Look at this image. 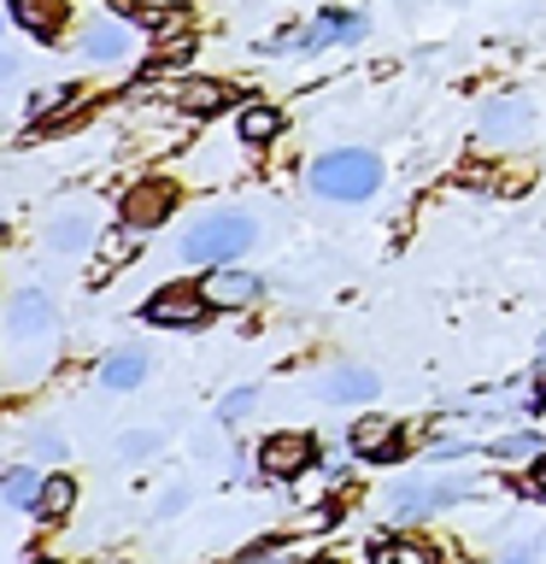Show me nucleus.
<instances>
[{
	"label": "nucleus",
	"instance_id": "1",
	"mask_svg": "<svg viewBox=\"0 0 546 564\" xmlns=\"http://www.w3.org/2000/svg\"><path fill=\"white\" fill-rule=\"evenodd\" d=\"M312 188L324 200H341V206H359L382 188V165L370 148H341V153H324L312 165Z\"/></svg>",
	"mask_w": 546,
	"mask_h": 564
},
{
	"label": "nucleus",
	"instance_id": "2",
	"mask_svg": "<svg viewBox=\"0 0 546 564\" xmlns=\"http://www.w3.org/2000/svg\"><path fill=\"white\" fill-rule=\"evenodd\" d=\"M253 218L247 212H206L200 224L183 236V253L194 259V264H229V259H241L247 247H253Z\"/></svg>",
	"mask_w": 546,
	"mask_h": 564
},
{
	"label": "nucleus",
	"instance_id": "3",
	"mask_svg": "<svg viewBox=\"0 0 546 564\" xmlns=\"http://www.w3.org/2000/svg\"><path fill=\"white\" fill-rule=\"evenodd\" d=\"M528 123H535V100L528 95H493L482 106V123H476V135L488 141V148H505V141H523Z\"/></svg>",
	"mask_w": 546,
	"mask_h": 564
},
{
	"label": "nucleus",
	"instance_id": "4",
	"mask_svg": "<svg viewBox=\"0 0 546 564\" xmlns=\"http://www.w3.org/2000/svg\"><path fill=\"white\" fill-rule=\"evenodd\" d=\"M206 312H211V300L194 289V282H176V289L153 294L148 306H141V317H148V324H159V329H194Z\"/></svg>",
	"mask_w": 546,
	"mask_h": 564
},
{
	"label": "nucleus",
	"instance_id": "5",
	"mask_svg": "<svg viewBox=\"0 0 546 564\" xmlns=\"http://www.w3.org/2000/svg\"><path fill=\"white\" fill-rule=\"evenodd\" d=\"M476 482H394L387 488V511L394 518H417V511H440V506H458L470 500Z\"/></svg>",
	"mask_w": 546,
	"mask_h": 564
},
{
	"label": "nucleus",
	"instance_id": "6",
	"mask_svg": "<svg viewBox=\"0 0 546 564\" xmlns=\"http://www.w3.org/2000/svg\"><path fill=\"white\" fill-rule=\"evenodd\" d=\"M171 212H176V183H165V176H148V183L123 188V224L153 229V224H165Z\"/></svg>",
	"mask_w": 546,
	"mask_h": 564
},
{
	"label": "nucleus",
	"instance_id": "7",
	"mask_svg": "<svg viewBox=\"0 0 546 564\" xmlns=\"http://www.w3.org/2000/svg\"><path fill=\"white\" fill-rule=\"evenodd\" d=\"M200 294L211 300V312H236V306H259L264 300V282L253 271H236V264H223L218 276L200 282Z\"/></svg>",
	"mask_w": 546,
	"mask_h": 564
},
{
	"label": "nucleus",
	"instance_id": "8",
	"mask_svg": "<svg viewBox=\"0 0 546 564\" xmlns=\"http://www.w3.org/2000/svg\"><path fill=\"white\" fill-rule=\"evenodd\" d=\"M7 329H12V341H42L53 329V300L42 289H18V300L7 306Z\"/></svg>",
	"mask_w": 546,
	"mask_h": 564
},
{
	"label": "nucleus",
	"instance_id": "9",
	"mask_svg": "<svg viewBox=\"0 0 546 564\" xmlns=\"http://www.w3.org/2000/svg\"><path fill=\"white\" fill-rule=\"evenodd\" d=\"M259 470H271V476H299V470H312V435H271L259 447Z\"/></svg>",
	"mask_w": 546,
	"mask_h": 564
},
{
	"label": "nucleus",
	"instance_id": "10",
	"mask_svg": "<svg viewBox=\"0 0 546 564\" xmlns=\"http://www.w3.org/2000/svg\"><path fill=\"white\" fill-rule=\"evenodd\" d=\"M130 30L112 24V18H95V24L83 30V59H95V65H123L130 59Z\"/></svg>",
	"mask_w": 546,
	"mask_h": 564
},
{
	"label": "nucleus",
	"instance_id": "11",
	"mask_svg": "<svg viewBox=\"0 0 546 564\" xmlns=\"http://www.w3.org/2000/svg\"><path fill=\"white\" fill-rule=\"evenodd\" d=\"M352 453H359V458H394V453H405L400 423L394 417H359V423H352Z\"/></svg>",
	"mask_w": 546,
	"mask_h": 564
},
{
	"label": "nucleus",
	"instance_id": "12",
	"mask_svg": "<svg viewBox=\"0 0 546 564\" xmlns=\"http://www.w3.org/2000/svg\"><path fill=\"white\" fill-rule=\"evenodd\" d=\"M141 377H148V347H118L100 359V388H112V394H130Z\"/></svg>",
	"mask_w": 546,
	"mask_h": 564
},
{
	"label": "nucleus",
	"instance_id": "13",
	"mask_svg": "<svg viewBox=\"0 0 546 564\" xmlns=\"http://www.w3.org/2000/svg\"><path fill=\"white\" fill-rule=\"evenodd\" d=\"M12 24L30 30L35 42H53L65 24V0H12Z\"/></svg>",
	"mask_w": 546,
	"mask_h": 564
},
{
	"label": "nucleus",
	"instance_id": "14",
	"mask_svg": "<svg viewBox=\"0 0 546 564\" xmlns=\"http://www.w3.org/2000/svg\"><path fill=\"white\" fill-rule=\"evenodd\" d=\"M382 388V377H370V370H359V365H341V370H329L324 382H317V394L324 400H370Z\"/></svg>",
	"mask_w": 546,
	"mask_h": 564
},
{
	"label": "nucleus",
	"instance_id": "15",
	"mask_svg": "<svg viewBox=\"0 0 546 564\" xmlns=\"http://www.w3.org/2000/svg\"><path fill=\"white\" fill-rule=\"evenodd\" d=\"M88 241H95V218H88V212H59V218L47 224V247H53V253H83Z\"/></svg>",
	"mask_w": 546,
	"mask_h": 564
},
{
	"label": "nucleus",
	"instance_id": "16",
	"mask_svg": "<svg viewBox=\"0 0 546 564\" xmlns=\"http://www.w3.org/2000/svg\"><path fill=\"white\" fill-rule=\"evenodd\" d=\"M236 100V88L229 83H183V95H176V106L194 118H211V112H223V106Z\"/></svg>",
	"mask_w": 546,
	"mask_h": 564
},
{
	"label": "nucleus",
	"instance_id": "17",
	"mask_svg": "<svg viewBox=\"0 0 546 564\" xmlns=\"http://www.w3.org/2000/svg\"><path fill=\"white\" fill-rule=\"evenodd\" d=\"M329 42H364V18L359 12H329V18H317L312 24V53L317 47H329Z\"/></svg>",
	"mask_w": 546,
	"mask_h": 564
},
{
	"label": "nucleus",
	"instance_id": "18",
	"mask_svg": "<svg viewBox=\"0 0 546 564\" xmlns=\"http://www.w3.org/2000/svg\"><path fill=\"white\" fill-rule=\"evenodd\" d=\"M70 506H77V482H70L65 470H53L47 482H42V500H35V518H42V523H59Z\"/></svg>",
	"mask_w": 546,
	"mask_h": 564
},
{
	"label": "nucleus",
	"instance_id": "19",
	"mask_svg": "<svg viewBox=\"0 0 546 564\" xmlns=\"http://www.w3.org/2000/svg\"><path fill=\"white\" fill-rule=\"evenodd\" d=\"M42 482H47L42 470L18 465V470L0 476V494H7V506H30V511H35V500H42Z\"/></svg>",
	"mask_w": 546,
	"mask_h": 564
},
{
	"label": "nucleus",
	"instance_id": "20",
	"mask_svg": "<svg viewBox=\"0 0 546 564\" xmlns=\"http://www.w3.org/2000/svg\"><path fill=\"white\" fill-rule=\"evenodd\" d=\"M282 135V112H271V106H247L241 112V141H253V148H264V141Z\"/></svg>",
	"mask_w": 546,
	"mask_h": 564
},
{
	"label": "nucleus",
	"instance_id": "21",
	"mask_svg": "<svg viewBox=\"0 0 546 564\" xmlns=\"http://www.w3.org/2000/svg\"><path fill=\"white\" fill-rule=\"evenodd\" d=\"M370 564H435V553L423 541H382L376 553H370Z\"/></svg>",
	"mask_w": 546,
	"mask_h": 564
},
{
	"label": "nucleus",
	"instance_id": "22",
	"mask_svg": "<svg viewBox=\"0 0 546 564\" xmlns=\"http://www.w3.org/2000/svg\"><path fill=\"white\" fill-rule=\"evenodd\" d=\"M493 458H535L540 453V435L535 430H517V435H500V441H493V447H488Z\"/></svg>",
	"mask_w": 546,
	"mask_h": 564
},
{
	"label": "nucleus",
	"instance_id": "23",
	"mask_svg": "<svg viewBox=\"0 0 546 564\" xmlns=\"http://www.w3.org/2000/svg\"><path fill=\"white\" fill-rule=\"evenodd\" d=\"M188 53H194V35H171V42L153 47V70H159V65H183Z\"/></svg>",
	"mask_w": 546,
	"mask_h": 564
},
{
	"label": "nucleus",
	"instance_id": "24",
	"mask_svg": "<svg viewBox=\"0 0 546 564\" xmlns=\"http://www.w3.org/2000/svg\"><path fill=\"white\" fill-rule=\"evenodd\" d=\"M141 24H148L153 35H188V18L183 12H153L148 7V12H141Z\"/></svg>",
	"mask_w": 546,
	"mask_h": 564
},
{
	"label": "nucleus",
	"instance_id": "25",
	"mask_svg": "<svg viewBox=\"0 0 546 564\" xmlns=\"http://www.w3.org/2000/svg\"><path fill=\"white\" fill-rule=\"evenodd\" d=\"M135 247H141L135 224H123V229H118V241H106V264H123V259H135Z\"/></svg>",
	"mask_w": 546,
	"mask_h": 564
},
{
	"label": "nucleus",
	"instance_id": "26",
	"mask_svg": "<svg viewBox=\"0 0 546 564\" xmlns=\"http://www.w3.org/2000/svg\"><path fill=\"white\" fill-rule=\"evenodd\" d=\"M153 447H159V435H153V430H135V435H123V441H118V453H123V458H148Z\"/></svg>",
	"mask_w": 546,
	"mask_h": 564
},
{
	"label": "nucleus",
	"instance_id": "27",
	"mask_svg": "<svg viewBox=\"0 0 546 564\" xmlns=\"http://www.w3.org/2000/svg\"><path fill=\"white\" fill-rule=\"evenodd\" d=\"M30 453H35V458H65V441L53 435V430H35V435H30Z\"/></svg>",
	"mask_w": 546,
	"mask_h": 564
},
{
	"label": "nucleus",
	"instance_id": "28",
	"mask_svg": "<svg viewBox=\"0 0 546 564\" xmlns=\"http://www.w3.org/2000/svg\"><path fill=\"white\" fill-rule=\"evenodd\" d=\"M253 400H259L253 388H236V394L223 400V423H236V417H247V412H253Z\"/></svg>",
	"mask_w": 546,
	"mask_h": 564
},
{
	"label": "nucleus",
	"instance_id": "29",
	"mask_svg": "<svg viewBox=\"0 0 546 564\" xmlns=\"http://www.w3.org/2000/svg\"><path fill=\"white\" fill-rule=\"evenodd\" d=\"M183 506H188V488H171L165 500H159V511H165V518H171V511H183Z\"/></svg>",
	"mask_w": 546,
	"mask_h": 564
},
{
	"label": "nucleus",
	"instance_id": "30",
	"mask_svg": "<svg viewBox=\"0 0 546 564\" xmlns=\"http://www.w3.org/2000/svg\"><path fill=\"white\" fill-rule=\"evenodd\" d=\"M528 494H540V500H546V458H540L535 470H528Z\"/></svg>",
	"mask_w": 546,
	"mask_h": 564
},
{
	"label": "nucleus",
	"instance_id": "31",
	"mask_svg": "<svg viewBox=\"0 0 546 564\" xmlns=\"http://www.w3.org/2000/svg\"><path fill=\"white\" fill-rule=\"evenodd\" d=\"M18 77V53H0V83H12Z\"/></svg>",
	"mask_w": 546,
	"mask_h": 564
},
{
	"label": "nucleus",
	"instance_id": "32",
	"mask_svg": "<svg viewBox=\"0 0 546 564\" xmlns=\"http://www.w3.org/2000/svg\"><path fill=\"white\" fill-rule=\"evenodd\" d=\"M540 405H546V382H535V412H540Z\"/></svg>",
	"mask_w": 546,
	"mask_h": 564
},
{
	"label": "nucleus",
	"instance_id": "33",
	"mask_svg": "<svg viewBox=\"0 0 546 564\" xmlns=\"http://www.w3.org/2000/svg\"><path fill=\"white\" fill-rule=\"evenodd\" d=\"M535 365L546 370V335H540V347H535Z\"/></svg>",
	"mask_w": 546,
	"mask_h": 564
},
{
	"label": "nucleus",
	"instance_id": "34",
	"mask_svg": "<svg viewBox=\"0 0 546 564\" xmlns=\"http://www.w3.org/2000/svg\"><path fill=\"white\" fill-rule=\"evenodd\" d=\"M505 564H528V553H511V558H505Z\"/></svg>",
	"mask_w": 546,
	"mask_h": 564
},
{
	"label": "nucleus",
	"instance_id": "35",
	"mask_svg": "<svg viewBox=\"0 0 546 564\" xmlns=\"http://www.w3.org/2000/svg\"><path fill=\"white\" fill-rule=\"evenodd\" d=\"M30 564H59V558H30Z\"/></svg>",
	"mask_w": 546,
	"mask_h": 564
},
{
	"label": "nucleus",
	"instance_id": "36",
	"mask_svg": "<svg viewBox=\"0 0 546 564\" xmlns=\"http://www.w3.org/2000/svg\"><path fill=\"white\" fill-rule=\"evenodd\" d=\"M317 564H335V558H317Z\"/></svg>",
	"mask_w": 546,
	"mask_h": 564
},
{
	"label": "nucleus",
	"instance_id": "37",
	"mask_svg": "<svg viewBox=\"0 0 546 564\" xmlns=\"http://www.w3.org/2000/svg\"><path fill=\"white\" fill-rule=\"evenodd\" d=\"M0 24H7V12H0Z\"/></svg>",
	"mask_w": 546,
	"mask_h": 564
}]
</instances>
